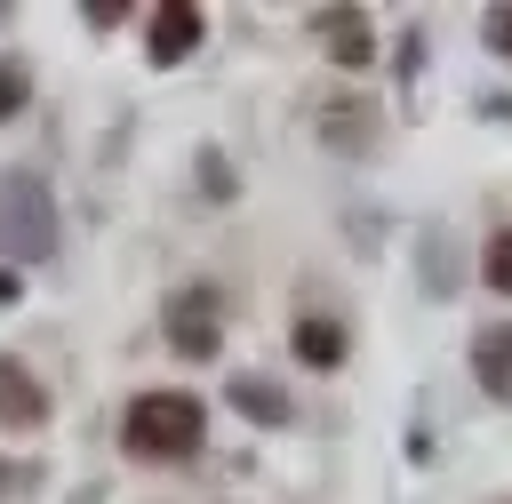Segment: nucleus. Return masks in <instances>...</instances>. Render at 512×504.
I'll list each match as a JSON object with an SVG mask.
<instances>
[{"mask_svg":"<svg viewBox=\"0 0 512 504\" xmlns=\"http://www.w3.org/2000/svg\"><path fill=\"white\" fill-rule=\"evenodd\" d=\"M200 432H208V408L192 392H136L128 416H120V448L144 456V464H184L200 456Z\"/></svg>","mask_w":512,"mask_h":504,"instance_id":"nucleus-1","label":"nucleus"},{"mask_svg":"<svg viewBox=\"0 0 512 504\" xmlns=\"http://www.w3.org/2000/svg\"><path fill=\"white\" fill-rule=\"evenodd\" d=\"M56 256V200L32 168L0 176V264H48Z\"/></svg>","mask_w":512,"mask_h":504,"instance_id":"nucleus-2","label":"nucleus"},{"mask_svg":"<svg viewBox=\"0 0 512 504\" xmlns=\"http://www.w3.org/2000/svg\"><path fill=\"white\" fill-rule=\"evenodd\" d=\"M200 32H208V24H200L192 0H160V8L144 16V56H152V64H184V56L200 48Z\"/></svg>","mask_w":512,"mask_h":504,"instance_id":"nucleus-3","label":"nucleus"},{"mask_svg":"<svg viewBox=\"0 0 512 504\" xmlns=\"http://www.w3.org/2000/svg\"><path fill=\"white\" fill-rule=\"evenodd\" d=\"M168 344H176L184 360H216V344H224V328H216V312H208V296H200V288H184V296H168Z\"/></svg>","mask_w":512,"mask_h":504,"instance_id":"nucleus-4","label":"nucleus"},{"mask_svg":"<svg viewBox=\"0 0 512 504\" xmlns=\"http://www.w3.org/2000/svg\"><path fill=\"white\" fill-rule=\"evenodd\" d=\"M312 24H320V40H328V56H336L344 72H360V64L376 56V32H368V16H360V8H320Z\"/></svg>","mask_w":512,"mask_h":504,"instance_id":"nucleus-5","label":"nucleus"},{"mask_svg":"<svg viewBox=\"0 0 512 504\" xmlns=\"http://www.w3.org/2000/svg\"><path fill=\"white\" fill-rule=\"evenodd\" d=\"M40 416H48V392L32 384V368L24 360H0V424L8 432H32Z\"/></svg>","mask_w":512,"mask_h":504,"instance_id":"nucleus-6","label":"nucleus"},{"mask_svg":"<svg viewBox=\"0 0 512 504\" xmlns=\"http://www.w3.org/2000/svg\"><path fill=\"white\" fill-rule=\"evenodd\" d=\"M472 376H480L488 400H512V320H496V328L472 336Z\"/></svg>","mask_w":512,"mask_h":504,"instance_id":"nucleus-7","label":"nucleus"},{"mask_svg":"<svg viewBox=\"0 0 512 504\" xmlns=\"http://www.w3.org/2000/svg\"><path fill=\"white\" fill-rule=\"evenodd\" d=\"M232 408H240L248 424H288V392H280L272 376H232Z\"/></svg>","mask_w":512,"mask_h":504,"instance_id":"nucleus-8","label":"nucleus"},{"mask_svg":"<svg viewBox=\"0 0 512 504\" xmlns=\"http://www.w3.org/2000/svg\"><path fill=\"white\" fill-rule=\"evenodd\" d=\"M296 360H304V368H336V360H344V328L320 320V312L296 320Z\"/></svg>","mask_w":512,"mask_h":504,"instance_id":"nucleus-9","label":"nucleus"},{"mask_svg":"<svg viewBox=\"0 0 512 504\" xmlns=\"http://www.w3.org/2000/svg\"><path fill=\"white\" fill-rule=\"evenodd\" d=\"M328 136L360 152V144L376 136V104H360V96H344V104H328Z\"/></svg>","mask_w":512,"mask_h":504,"instance_id":"nucleus-10","label":"nucleus"},{"mask_svg":"<svg viewBox=\"0 0 512 504\" xmlns=\"http://www.w3.org/2000/svg\"><path fill=\"white\" fill-rule=\"evenodd\" d=\"M24 96H32V72H24L16 56H0V120H8V112H24Z\"/></svg>","mask_w":512,"mask_h":504,"instance_id":"nucleus-11","label":"nucleus"},{"mask_svg":"<svg viewBox=\"0 0 512 504\" xmlns=\"http://www.w3.org/2000/svg\"><path fill=\"white\" fill-rule=\"evenodd\" d=\"M488 288H496V296H512V232H496V240H488Z\"/></svg>","mask_w":512,"mask_h":504,"instance_id":"nucleus-12","label":"nucleus"},{"mask_svg":"<svg viewBox=\"0 0 512 504\" xmlns=\"http://www.w3.org/2000/svg\"><path fill=\"white\" fill-rule=\"evenodd\" d=\"M480 32H488V48L512 64V8H488V16H480Z\"/></svg>","mask_w":512,"mask_h":504,"instance_id":"nucleus-13","label":"nucleus"},{"mask_svg":"<svg viewBox=\"0 0 512 504\" xmlns=\"http://www.w3.org/2000/svg\"><path fill=\"white\" fill-rule=\"evenodd\" d=\"M16 296H24V272H16V264H0V304H16Z\"/></svg>","mask_w":512,"mask_h":504,"instance_id":"nucleus-14","label":"nucleus"}]
</instances>
